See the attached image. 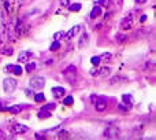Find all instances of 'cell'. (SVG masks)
<instances>
[{
	"label": "cell",
	"mask_w": 156,
	"mask_h": 140,
	"mask_svg": "<svg viewBox=\"0 0 156 140\" xmlns=\"http://www.w3.org/2000/svg\"><path fill=\"white\" fill-rule=\"evenodd\" d=\"M3 88H4L7 94H11V92H14L17 89V81L14 78H6L3 81Z\"/></svg>",
	"instance_id": "1"
},
{
	"label": "cell",
	"mask_w": 156,
	"mask_h": 140,
	"mask_svg": "<svg viewBox=\"0 0 156 140\" xmlns=\"http://www.w3.org/2000/svg\"><path fill=\"white\" fill-rule=\"evenodd\" d=\"M45 85V80L44 77H33L30 80V87L31 88H36V89H41Z\"/></svg>",
	"instance_id": "2"
},
{
	"label": "cell",
	"mask_w": 156,
	"mask_h": 140,
	"mask_svg": "<svg viewBox=\"0 0 156 140\" xmlns=\"http://www.w3.org/2000/svg\"><path fill=\"white\" fill-rule=\"evenodd\" d=\"M104 136L108 137V139H116L119 136V131L116 128H108L104 131Z\"/></svg>",
	"instance_id": "3"
},
{
	"label": "cell",
	"mask_w": 156,
	"mask_h": 140,
	"mask_svg": "<svg viewBox=\"0 0 156 140\" xmlns=\"http://www.w3.org/2000/svg\"><path fill=\"white\" fill-rule=\"evenodd\" d=\"M96 110L97 111H104L106 110V107H107V102H106V99L104 98H96Z\"/></svg>",
	"instance_id": "4"
},
{
	"label": "cell",
	"mask_w": 156,
	"mask_h": 140,
	"mask_svg": "<svg viewBox=\"0 0 156 140\" xmlns=\"http://www.w3.org/2000/svg\"><path fill=\"white\" fill-rule=\"evenodd\" d=\"M6 71H13L14 74L21 76L23 70H22V67H21L19 65H7V66H6Z\"/></svg>",
	"instance_id": "5"
},
{
	"label": "cell",
	"mask_w": 156,
	"mask_h": 140,
	"mask_svg": "<svg viewBox=\"0 0 156 140\" xmlns=\"http://www.w3.org/2000/svg\"><path fill=\"white\" fill-rule=\"evenodd\" d=\"M29 131V128L23 125V124H17L13 127V132L14 133H18V135H22V133H26Z\"/></svg>",
	"instance_id": "6"
},
{
	"label": "cell",
	"mask_w": 156,
	"mask_h": 140,
	"mask_svg": "<svg viewBox=\"0 0 156 140\" xmlns=\"http://www.w3.org/2000/svg\"><path fill=\"white\" fill-rule=\"evenodd\" d=\"M30 57H31V52H27V51L21 52L18 55V63H27Z\"/></svg>",
	"instance_id": "7"
},
{
	"label": "cell",
	"mask_w": 156,
	"mask_h": 140,
	"mask_svg": "<svg viewBox=\"0 0 156 140\" xmlns=\"http://www.w3.org/2000/svg\"><path fill=\"white\" fill-rule=\"evenodd\" d=\"M80 29H81V26H80V25L74 26V28H71V29L69 30V33H67V34L64 36V38H66V41H70V40H71V38L74 37V36L77 34V33H78V30H80Z\"/></svg>",
	"instance_id": "8"
},
{
	"label": "cell",
	"mask_w": 156,
	"mask_h": 140,
	"mask_svg": "<svg viewBox=\"0 0 156 140\" xmlns=\"http://www.w3.org/2000/svg\"><path fill=\"white\" fill-rule=\"evenodd\" d=\"M15 33H17L18 36H25L26 33H27V30H26V28L23 26L22 22H18V24H17V26H15Z\"/></svg>",
	"instance_id": "9"
},
{
	"label": "cell",
	"mask_w": 156,
	"mask_h": 140,
	"mask_svg": "<svg viewBox=\"0 0 156 140\" xmlns=\"http://www.w3.org/2000/svg\"><path fill=\"white\" fill-rule=\"evenodd\" d=\"M52 94H54L55 98H62L64 95V88H62V87H54L52 88Z\"/></svg>",
	"instance_id": "10"
},
{
	"label": "cell",
	"mask_w": 156,
	"mask_h": 140,
	"mask_svg": "<svg viewBox=\"0 0 156 140\" xmlns=\"http://www.w3.org/2000/svg\"><path fill=\"white\" fill-rule=\"evenodd\" d=\"M22 108H23L22 104H15V106H11V107H6V110H8V111L13 113V114H18Z\"/></svg>",
	"instance_id": "11"
},
{
	"label": "cell",
	"mask_w": 156,
	"mask_h": 140,
	"mask_svg": "<svg viewBox=\"0 0 156 140\" xmlns=\"http://www.w3.org/2000/svg\"><path fill=\"white\" fill-rule=\"evenodd\" d=\"M111 73V69L110 67H100V69H97V76H108Z\"/></svg>",
	"instance_id": "12"
},
{
	"label": "cell",
	"mask_w": 156,
	"mask_h": 140,
	"mask_svg": "<svg viewBox=\"0 0 156 140\" xmlns=\"http://www.w3.org/2000/svg\"><path fill=\"white\" fill-rule=\"evenodd\" d=\"M50 117H51V111H48V110H44V108H41V110L38 111V118H41V120L50 118Z\"/></svg>",
	"instance_id": "13"
},
{
	"label": "cell",
	"mask_w": 156,
	"mask_h": 140,
	"mask_svg": "<svg viewBox=\"0 0 156 140\" xmlns=\"http://www.w3.org/2000/svg\"><path fill=\"white\" fill-rule=\"evenodd\" d=\"M100 14H101V10H100L99 6H94L93 10L90 11V18H96V17H99Z\"/></svg>",
	"instance_id": "14"
},
{
	"label": "cell",
	"mask_w": 156,
	"mask_h": 140,
	"mask_svg": "<svg viewBox=\"0 0 156 140\" xmlns=\"http://www.w3.org/2000/svg\"><path fill=\"white\" fill-rule=\"evenodd\" d=\"M36 67H37V63H36V62H30V63H27L26 65V71H27V73H31V71H34V70H36Z\"/></svg>",
	"instance_id": "15"
},
{
	"label": "cell",
	"mask_w": 156,
	"mask_h": 140,
	"mask_svg": "<svg viewBox=\"0 0 156 140\" xmlns=\"http://www.w3.org/2000/svg\"><path fill=\"white\" fill-rule=\"evenodd\" d=\"M0 52H1L3 55H8V57H10V55H13V48H11V47H4V48L0 50Z\"/></svg>",
	"instance_id": "16"
},
{
	"label": "cell",
	"mask_w": 156,
	"mask_h": 140,
	"mask_svg": "<svg viewBox=\"0 0 156 140\" xmlns=\"http://www.w3.org/2000/svg\"><path fill=\"white\" fill-rule=\"evenodd\" d=\"M131 24H133V21H131V18L129 17V18H125V21H123V24H122V28L123 29H129V28H131Z\"/></svg>",
	"instance_id": "17"
},
{
	"label": "cell",
	"mask_w": 156,
	"mask_h": 140,
	"mask_svg": "<svg viewBox=\"0 0 156 140\" xmlns=\"http://www.w3.org/2000/svg\"><path fill=\"white\" fill-rule=\"evenodd\" d=\"M69 6H70V11H74V13L81 10V4L80 3H74V4H69Z\"/></svg>",
	"instance_id": "18"
},
{
	"label": "cell",
	"mask_w": 156,
	"mask_h": 140,
	"mask_svg": "<svg viewBox=\"0 0 156 140\" xmlns=\"http://www.w3.org/2000/svg\"><path fill=\"white\" fill-rule=\"evenodd\" d=\"M59 48H60V43H59L58 40H56V41H54V43L51 44V51H58Z\"/></svg>",
	"instance_id": "19"
},
{
	"label": "cell",
	"mask_w": 156,
	"mask_h": 140,
	"mask_svg": "<svg viewBox=\"0 0 156 140\" xmlns=\"http://www.w3.org/2000/svg\"><path fill=\"white\" fill-rule=\"evenodd\" d=\"M34 96V100L36 102H44V99H45V96H44V94H36V95H33Z\"/></svg>",
	"instance_id": "20"
},
{
	"label": "cell",
	"mask_w": 156,
	"mask_h": 140,
	"mask_svg": "<svg viewBox=\"0 0 156 140\" xmlns=\"http://www.w3.org/2000/svg\"><path fill=\"white\" fill-rule=\"evenodd\" d=\"M75 71H77V69H75V66H69L67 69H66L64 71H63V74H64V76H67L69 73H75Z\"/></svg>",
	"instance_id": "21"
},
{
	"label": "cell",
	"mask_w": 156,
	"mask_h": 140,
	"mask_svg": "<svg viewBox=\"0 0 156 140\" xmlns=\"http://www.w3.org/2000/svg\"><path fill=\"white\" fill-rule=\"evenodd\" d=\"M122 100H123L125 103H127V104L130 106V104H131V96L127 95V94H125V95L122 96Z\"/></svg>",
	"instance_id": "22"
},
{
	"label": "cell",
	"mask_w": 156,
	"mask_h": 140,
	"mask_svg": "<svg viewBox=\"0 0 156 140\" xmlns=\"http://www.w3.org/2000/svg\"><path fill=\"white\" fill-rule=\"evenodd\" d=\"M55 107H56V104H55V103H48V104H45L43 108H44V110H48V111H52Z\"/></svg>",
	"instance_id": "23"
},
{
	"label": "cell",
	"mask_w": 156,
	"mask_h": 140,
	"mask_svg": "<svg viewBox=\"0 0 156 140\" xmlns=\"http://www.w3.org/2000/svg\"><path fill=\"white\" fill-rule=\"evenodd\" d=\"M73 102H74V99H73V96H67L64 100H63V103L66 104V106H70V104H73Z\"/></svg>",
	"instance_id": "24"
},
{
	"label": "cell",
	"mask_w": 156,
	"mask_h": 140,
	"mask_svg": "<svg viewBox=\"0 0 156 140\" xmlns=\"http://www.w3.org/2000/svg\"><path fill=\"white\" fill-rule=\"evenodd\" d=\"M86 40H88V34L85 33V34H84V36L81 37V41H80V47H84V45H86V43H88Z\"/></svg>",
	"instance_id": "25"
},
{
	"label": "cell",
	"mask_w": 156,
	"mask_h": 140,
	"mask_svg": "<svg viewBox=\"0 0 156 140\" xmlns=\"http://www.w3.org/2000/svg\"><path fill=\"white\" fill-rule=\"evenodd\" d=\"M100 61H101V59H100V57H93L92 59H90V62H92V65H93V66H99Z\"/></svg>",
	"instance_id": "26"
},
{
	"label": "cell",
	"mask_w": 156,
	"mask_h": 140,
	"mask_svg": "<svg viewBox=\"0 0 156 140\" xmlns=\"http://www.w3.org/2000/svg\"><path fill=\"white\" fill-rule=\"evenodd\" d=\"M63 37H64V33H63V32H56L55 34H54V38L58 40V41H59L60 38H63Z\"/></svg>",
	"instance_id": "27"
},
{
	"label": "cell",
	"mask_w": 156,
	"mask_h": 140,
	"mask_svg": "<svg viewBox=\"0 0 156 140\" xmlns=\"http://www.w3.org/2000/svg\"><path fill=\"white\" fill-rule=\"evenodd\" d=\"M110 3H111V0H99L97 1V4H101V6H110Z\"/></svg>",
	"instance_id": "28"
},
{
	"label": "cell",
	"mask_w": 156,
	"mask_h": 140,
	"mask_svg": "<svg viewBox=\"0 0 156 140\" xmlns=\"http://www.w3.org/2000/svg\"><path fill=\"white\" fill-rule=\"evenodd\" d=\"M100 59H103V61H110V59H111V55H110L108 52H106V54H103V55L100 57Z\"/></svg>",
	"instance_id": "29"
},
{
	"label": "cell",
	"mask_w": 156,
	"mask_h": 140,
	"mask_svg": "<svg viewBox=\"0 0 156 140\" xmlns=\"http://www.w3.org/2000/svg\"><path fill=\"white\" fill-rule=\"evenodd\" d=\"M116 40H121V43H125L126 40H127V37L123 36V34H116Z\"/></svg>",
	"instance_id": "30"
},
{
	"label": "cell",
	"mask_w": 156,
	"mask_h": 140,
	"mask_svg": "<svg viewBox=\"0 0 156 140\" xmlns=\"http://www.w3.org/2000/svg\"><path fill=\"white\" fill-rule=\"evenodd\" d=\"M118 107H119V110H121V111H129V108H130V106H127V107H126L125 104H119Z\"/></svg>",
	"instance_id": "31"
},
{
	"label": "cell",
	"mask_w": 156,
	"mask_h": 140,
	"mask_svg": "<svg viewBox=\"0 0 156 140\" xmlns=\"http://www.w3.org/2000/svg\"><path fill=\"white\" fill-rule=\"evenodd\" d=\"M119 81H126V78H119V77H115V78H112V81H111V83H119Z\"/></svg>",
	"instance_id": "32"
},
{
	"label": "cell",
	"mask_w": 156,
	"mask_h": 140,
	"mask_svg": "<svg viewBox=\"0 0 156 140\" xmlns=\"http://www.w3.org/2000/svg\"><path fill=\"white\" fill-rule=\"evenodd\" d=\"M60 3H62V6H64V7H67L70 4L69 0H60Z\"/></svg>",
	"instance_id": "33"
},
{
	"label": "cell",
	"mask_w": 156,
	"mask_h": 140,
	"mask_svg": "<svg viewBox=\"0 0 156 140\" xmlns=\"http://www.w3.org/2000/svg\"><path fill=\"white\" fill-rule=\"evenodd\" d=\"M25 94H26L27 96H33V91H31V89H26Z\"/></svg>",
	"instance_id": "34"
},
{
	"label": "cell",
	"mask_w": 156,
	"mask_h": 140,
	"mask_svg": "<svg viewBox=\"0 0 156 140\" xmlns=\"http://www.w3.org/2000/svg\"><path fill=\"white\" fill-rule=\"evenodd\" d=\"M1 110H6V106H4L3 103L0 102V111H1Z\"/></svg>",
	"instance_id": "35"
},
{
	"label": "cell",
	"mask_w": 156,
	"mask_h": 140,
	"mask_svg": "<svg viewBox=\"0 0 156 140\" xmlns=\"http://www.w3.org/2000/svg\"><path fill=\"white\" fill-rule=\"evenodd\" d=\"M140 21H141V22H145V21H147V15H143V17H141V19H140Z\"/></svg>",
	"instance_id": "36"
},
{
	"label": "cell",
	"mask_w": 156,
	"mask_h": 140,
	"mask_svg": "<svg viewBox=\"0 0 156 140\" xmlns=\"http://www.w3.org/2000/svg\"><path fill=\"white\" fill-rule=\"evenodd\" d=\"M136 1H137V3H145L147 0H136Z\"/></svg>",
	"instance_id": "37"
},
{
	"label": "cell",
	"mask_w": 156,
	"mask_h": 140,
	"mask_svg": "<svg viewBox=\"0 0 156 140\" xmlns=\"http://www.w3.org/2000/svg\"><path fill=\"white\" fill-rule=\"evenodd\" d=\"M0 137H4V133H3V132H0Z\"/></svg>",
	"instance_id": "38"
}]
</instances>
